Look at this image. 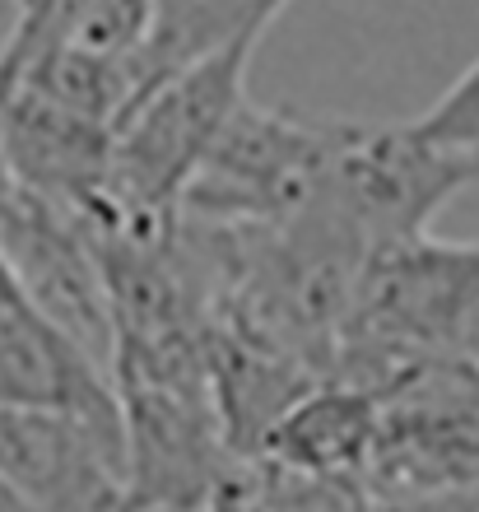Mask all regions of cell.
I'll list each match as a JSON object with an SVG mask.
<instances>
[{"instance_id": "obj_2", "label": "cell", "mask_w": 479, "mask_h": 512, "mask_svg": "<svg viewBox=\"0 0 479 512\" xmlns=\"http://www.w3.org/2000/svg\"><path fill=\"white\" fill-rule=\"evenodd\" d=\"M256 47H228L187 70L163 75L131 103L112 131L103 196L94 224L131 238H159L177 224L182 191L219 140L224 122L247 98V66Z\"/></svg>"}, {"instance_id": "obj_12", "label": "cell", "mask_w": 479, "mask_h": 512, "mask_svg": "<svg viewBox=\"0 0 479 512\" xmlns=\"http://www.w3.org/2000/svg\"><path fill=\"white\" fill-rule=\"evenodd\" d=\"M33 5H38V0H0V66H5V56L14 52V42L24 33Z\"/></svg>"}, {"instance_id": "obj_10", "label": "cell", "mask_w": 479, "mask_h": 512, "mask_svg": "<svg viewBox=\"0 0 479 512\" xmlns=\"http://www.w3.org/2000/svg\"><path fill=\"white\" fill-rule=\"evenodd\" d=\"M414 126L428 140H438L447 149H461V154H470L479 163V56L447 84V94L433 108H424L414 117Z\"/></svg>"}, {"instance_id": "obj_1", "label": "cell", "mask_w": 479, "mask_h": 512, "mask_svg": "<svg viewBox=\"0 0 479 512\" xmlns=\"http://www.w3.org/2000/svg\"><path fill=\"white\" fill-rule=\"evenodd\" d=\"M475 308L479 243H442L419 233L377 247L354 289L331 378L377 396L428 364L461 359Z\"/></svg>"}, {"instance_id": "obj_3", "label": "cell", "mask_w": 479, "mask_h": 512, "mask_svg": "<svg viewBox=\"0 0 479 512\" xmlns=\"http://www.w3.org/2000/svg\"><path fill=\"white\" fill-rule=\"evenodd\" d=\"M479 182V163L428 140L414 122H340L312 205L340 215L363 243L391 247L428 233L456 191Z\"/></svg>"}, {"instance_id": "obj_8", "label": "cell", "mask_w": 479, "mask_h": 512, "mask_svg": "<svg viewBox=\"0 0 479 512\" xmlns=\"http://www.w3.org/2000/svg\"><path fill=\"white\" fill-rule=\"evenodd\" d=\"M377 429V396L340 378H321L284 405L256 461L317 480H359Z\"/></svg>"}, {"instance_id": "obj_5", "label": "cell", "mask_w": 479, "mask_h": 512, "mask_svg": "<svg viewBox=\"0 0 479 512\" xmlns=\"http://www.w3.org/2000/svg\"><path fill=\"white\" fill-rule=\"evenodd\" d=\"M479 480V378L461 359L377 391V429L359 485L377 503L424 499Z\"/></svg>"}, {"instance_id": "obj_14", "label": "cell", "mask_w": 479, "mask_h": 512, "mask_svg": "<svg viewBox=\"0 0 479 512\" xmlns=\"http://www.w3.org/2000/svg\"><path fill=\"white\" fill-rule=\"evenodd\" d=\"M0 512H38V508H33L28 499H19V494H14V489L0 480Z\"/></svg>"}, {"instance_id": "obj_7", "label": "cell", "mask_w": 479, "mask_h": 512, "mask_svg": "<svg viewBox=\"0 0 479 512\" xmlns=\"http://www.w3.org/2000/svg\"><path fill=\"white\" fill-rule=\"evenodd\" d=\"M0 405H52L117 419L107 368L47 322L24 289L0 294Z\"/></svg>"}, {"instance_id": "obj_11", "label": "cell", "mask_w": 479, "mask_h": 512, "mask_svg": "<svg viewBox=\"0 0 479 512\" xmlns=\"http://www.w3.org/2000/svg\"><path fill=\"white\" fill-rule=\"evenodd\" d=\"M382 512H479V480L442 489V494H424V499L382 503Z\"/></svg>"}, {"instance_id": "obj_4", "label": "cell", "mask_w": 479, "mask_h": 512, "mask_svg": "<svg viewBox=\"0 0 479 512\" xmlns=\"http://www.w3.org/2000/svg\"><path fill=\"white\" fill-rule=\"evenodd\" d=\"M335 117L242 98L182 191L177 215L200 224H280L317 201Z\"/></svg>"}, {"instance_id": "obj_13", "label": "cell", "mask_w": 479, "mask_h": 512, "mask_svg": "<svg viewBox=\"0 0 479 512\" xmlns=\"http://www.w3.org/2000/svg\"><path fill=\"white\" fill-rule=\"evenodd\" d=\"M461 364L479 378V308H475V317H470V326H466V340H461Z\"/></svg>"}, {"instance_id": "obj_9", "label": "cell", "mask_w": 479, "mask_h": 512, "mask_svg": "<svg viewBox=\"0 0 479 512\" xmlns=\"http://www.w3.org/2000/svg\"><path fill=\"white\" fill-rule=\"evenodd\" d=\"M289 0H154L145 33V66L154 80L187 70L228 47H256Z\"/></svg>"}, {"instance_id": "obj_6", "label": "cell", "mask_w": 479, "mask_h": 512, "mask_svg": "<svg viewBox=\"0 0 479 512\" xmlns=\"http://www.w3.org/2000/svg\"><path fill=\"white\" fill-rule=\"evenodd\" d=\"M0 480L38 512H131L121 419L0 405Z\"/></svg>"}]
</instances>
